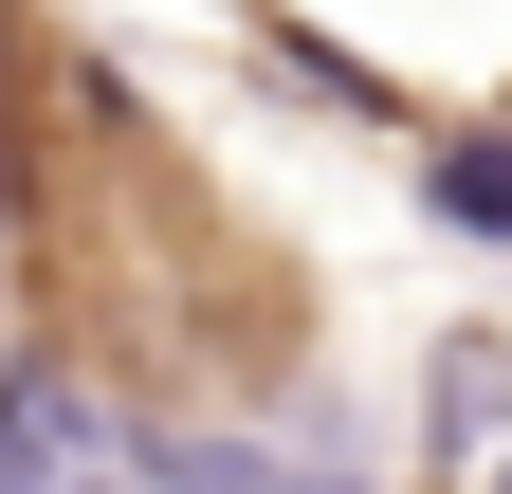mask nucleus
<instances>
[{
  "label": "nucleus",
  "instance_id": "obj_2",
  "mask_svg": "<svg viewBox=\"0 0 512 494\" xmlns=\"http://www.w3.org/2000/svg\"><path fill=\"white\" fill-rule=\"evenodd\" d=\"M0 494H37V421L19 403H0Z\"/></svg>",
  "mask_w": 512,
  "mask_h": 494
},
{
  "label": "nucleus",
  "instance_id": "obj_1",
  "mask_svg": "<svg viewBox=\"0 0 512 494\" xmlns=\"http://www.w3.org/2000/svg\"><path fill=\"white\" fill-rule=\"evenodd\" d=\"M439 202H458L476 238H512V147H439Z\"/></svg>",
  "mask_w": 512,
  "mask_h": 494
}]
</instances>
